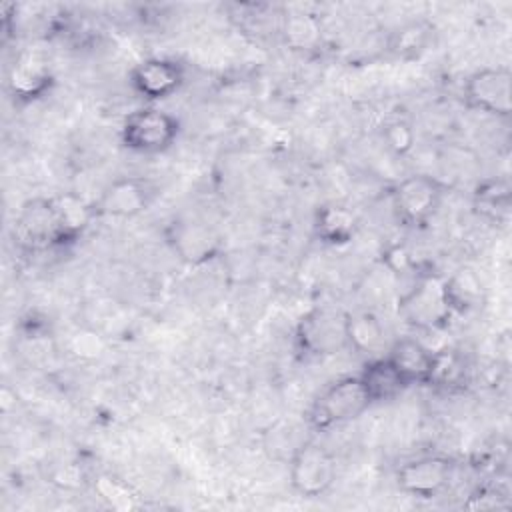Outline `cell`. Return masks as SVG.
Listing matches in <instances>:
<instances>
[{
  "label": "cell",
  "instance_id": "obj_1",
  "mask_svg": "<svg viewBox=\"0 0 512 512\" xmlns=\"http://www.w3.org/2000/svg\"><path fill=\"white\" fill-rule=\"evenodd\" d=\"M180 136V120L168 110L146 104L132 110L120 124V142L136 154H162Z\"/></svg>",
  "mask_w": 512,
  "mask_h": 512
},
{
  "label": "cell",
  "instance_id": "obj_2",
  "mask_svg": "<svg viewBox=\"0 0 512 512\" xmlns=\"http://www.w3.org/2000/svg\"><path fill=\"white\" fill-rule=\"evenodd\" d=\"M372 406L358 374L342 376L328 384L312 402L308 426L316 432H326L360 418Z\"/></svg>",
  "mask_w": 512,
  "mask_h": 512
},
{
  "label": "cell",
  "instance_id": "obj_3",
  "mask_svg": "<svg viewBox=\"0 0 512 512\" xmlns=\"http://www.w3.org/2000/svg\"><path fill=\"white\" fill-rule=\"evenodd\" d=\"M290 488L308 500L322 498L338 478L336 456L318 440L306 438L288 460Z\"/></svg>",
  "mask_w": 512,
  "mask_h": 512
},
{
  "label": "cell",
  "instance_id": "obj_4",
  "mask_svg": "<svg viewBox=\"0 0 512 512\" xmlns=\"http://www.w3.org/2000/svg\"><path fill=\"white\" fill-rule=\"evenodd\" d=\"M294 342L306 358H328L348 350L346 312L332 306L308 310L296 324Z\"/></svg>",
  "mask_w": 512,
  "mask_h": 512
},
{
  "label": "cell",
  "instance_id": "obj_5",
  "mask_svg": "<svg viewBox=\"0 0 512 512\" xmlns=\"http://www.w3.org/2000/svg\"><path fill=\"white\" fill-rule=\"evenodd\" d=\"M398 312L414 328H444L454 316V308L446 290V278L436 274H424L416 278L412 288L400 298Z\"/></svg>",
  "mask_w": 512,
  "mask_h": 512
},
{
  "label": "cell",
  "instance_id": "obj_6",
  "mask_svg": "<svg viewBox=\"0 0 512 512\" xmlns=\"http://www.w3.org/2000/svg\"><path fill=\"white\" fill-rule=\"evenodd\" d=\"M444 184L424 172L402 178L392 188V210L406 228H424L440 210Z\"/></svg>",
  "mask_w": 512,
  "mask_h": 512
},
{
  "label": "cell",
  "instance_id": "obj_7",
  "mask_svg": "<svg viewBox=\"0 0 512 512\" xmlns=\"http://www.w3.org/2000/svg\"><path fill=\"white\" fill-rule=\"evenodd\" d=\"M12 234L14 242L26 252L64 246L62 224L54 198L26 200L14 218Z\"/></svg>",
  "mask_w": 512,
  "mask_h": 512
},
{
  "label": "cell",
  "instance_id": "obj_8",
  "mask_svg": "<svg viewBox=\"0 0 512 512\" xmlns=\"http://www.w3.org/2000/svg\"><path fill=\"white\" fill-rule=\"evenodd\" d=\"M456 464L444 454H420L404 460L396 468V486L400 492L418 498L434 500L442 496L454 480Z\"/></svg>",
  "mask_w": 512,
  "mask_h": 512
},
{
  "label": "cell",
  "instance_id": "obj_9",
  "mask_svg": "<svg viewBox=\"0 0 512 512\" xmlns=\"http://www.w3.org/2000/svg\"><path fill=\"white\" fill-rule=\"evenodd\" d=\"M158 194V186L148 178L120 176L100 192L92 208L96 218L130 220L148 212Z\"/></svg>",
  "mask_w": 512,
  "mask_h": 512
},
{
  "label": "cell",
  "instance_id": "obj_10",
  "mask_svg": "<svg viewBox=\"0 0 512 512\" xmlns=\"http://www.w3.org/2000/svg\"><path fill=\"white\" fill-rule=\"evenodd\" d=\"M468 108L508 118L512 112V72L508 66H484L474 70L462 88Z\"/></svg>",
  "mask_w": 512,
  "mask_h": 512
},
{
  "label": "cell",
  "instance_id": "obj_11",
  "mask_svg": "<svg viewBox=\"0 0 512 512\" xmlns=\"http://www.w3.org/2000/svg\"><path fill=\"white\" fill-rule=\"evenodd\" d=\"M128 82L140 98L154 104L174 96L184 86L186 68L176 58L150 56L134 64Z\"/></svg>",
  "mask_w": 512,
  "mask_h": 512
},
{
  "label": "cell",
  "instance_id": "obj_12",
  "mask_svg": "<svg viewBox=\"0 0 512 512\" xmlns=\"http://www.w3.org/2000/svg\"><path fill=\"white\" fill-rule=\"evenodd\" d=\"M54 84L50 60L40 50H22L6 74V88L14 104H32L44 98Z\"/></svg>",
  "mask_w": 512,
  "mask_h": 512
},
{
  "label": "cell",
  "instance_id": "obj_13",
  "mask_svg": "<svg viewBox=\"0 0 512 512\" xmlns=\"http://www.w3.org/2000/svg\"><path fill=\"white\" fill-rule=\"evenodd\" d=\"M166 242L176 258L190 266L204 264L220 252V236L194 216H174L166 226Z\"/></svg>",
  "mask_w": 512,
  "mask_h": 512
},
{
  "label": "cell",
  "instance_id": "obj_14",
  "mask_svg": "<svg viewBox=\"0 0 512 512\" xmlns=\"http://www.w3.org/2000/svg\"><path fill=\"white\" fill-rule=\"evenodd\" d=\"M434 354L428 344H424L416 336H404L390 344L386 356L394 364V368L400 372L404 382L410 386H428L432 366H434Z\"/></svg>",
  "mask_w": 512,
  "mask_h": 512
},
{
  "label": "cell",
  "instance_id": "obj_15",
  "mask_svg": "<svg viewBox=\"0 0 512 512\" xmlns=\"http://www.w3.org/2000/svg\"><path fill=\"white\" fill-rule=\"evenodd\" d=\"M314 234L326 246H346L350 244L358 230L360 222L356 214L338 202H328L316 208L314 212Z\"/></svg>",
  "mask_w": 512,
  "mask_h": 512
},
{
  "label": "cell",
  "instance_id": "obj_16",
  "mask_svg": "<svg viewBox=\"0 0 512 512\" xmlns=\"http://www.w3.org/2000/svg\"><path fill=\"white\" fill-rule=\"evenodd\" d=\"M358 378L374 404H384L390 400H396L408 384L400 376V372L394 368V364L388 360V356H370L362 370L358 372Z\"/></svg>",
  "mask_w": 512,
  "mask_h": 512
},
{
  "label": "cell",
  "instance_id": "obj_17",
  "mask_svg": "<svg viewBox=\"0 0 512 512\" xmlns=\"http://www.w3.org/2000/svg\"><path fill=\"white\" fill-rule=\"evenodd\" d=\"M434 36H436V30H434L432 22H428L424 18L410 20L390 32L386 50L390 56H394L398 60H406V62L416 60L424 52L430 50Z\"/></svg>",
  "mask_w": 512,
  "mask_h": 512
},
{
  "label": "cell",
  "instance_id": "obj_18",
  "mask_svg": "<svg viewBox=\"0 0 512 512\" xmlns=\"http://www.w3.org/2000/svg\"><path fill=\"white\" fill-rule=\"evenodd\" d=\"M474 212L490 224H504L512 212V190L504 178L482 180L472 194Z\"/></svg>",
  "mask_w": 512,
  "mask_h": 512
},
{
  "label": "cell",
  "instance_id": "obj_19",
  "mask_svg": "<svg viewBox=\"0 0 512 512\" xmlns=\"http://www.w3.org/2000/svg\"><path fill=\"white\" fill-rule=\"evenodd\" d=\"M384 338H386V328L374 312L370 310L346 312L348 350H354L356 354L372 356L384 346Z\"/></svg>",
  "mask_w": 512,
  "mask_h": 512
},
{
  "label": "cell",
  "instance_id": "obj_20",
  "mask_svg": "<svg viewBox=\"0 0 512 512\" xmlns=\"http://www.w3.org/2000/svg\"><path fill=\"white\" fill-rule=\"evenodd\" d=\"M280 38L294 52H312L322 44V26L314 14L288 12L280 20Z\"/></svg>",
  "mask_w": 512,
  "mask_h": 512
},
{
  "label": "cell",
  "instance_id": "obj_21",
  "mask_svg": "<svg viewBox=\"0 0 512 512\" xmlns=\"http://www.w3.org/2000/svg\"><path fill=\"white\" fill-rule=\"evenodd\" d=\"M54 202H56V210L60 216V224H62L64 244L76 242L84 234V230L92 224V220L96 218L92 202H84L82 198H78L74 194L54 196Z\"/></svg>",
  "mask_w": 512,
  "mask_h": 512
},
{
  "label": "cell",
  "instance_id": "obj_22",
  "mask_svg": "<svg viewBox=\"0 0 512 512\" xmlns=\"http://www.w3.org/2000/svg\"><path fill=\"white\" fill-rule=\"evenodd\" d=\"M466 378H468L466 362L456 350H436L428 386L442 388V390H456L464 386Z\"/></svg>",
  "mask_w": 512,
  "mask_h": 512
},
{
  "label": "cell",
  "instance_id": "obj_23",
  "mask_svg": "<svg viewBox=\"0 0 512 512\" xmlns=\"http://www.w3.org/2000/svg\"><path fill=\"white\" fill-rule=\"evenodd\" d=\"M446 290L450 296V304L456 312H468L480 306L482 286L470 270H458L450 278H446Z\"/></svg>",
  "mask_w": 512,
  "mask_h": 512
},
{
  "label": "cell",
  "instance_id": "obj_24",
  "mask_svg": "<svg viewBox=\"0 0 512 512\" xmlns=\"http://www.w3.org/2000/svg\"><path fill=\"white\" fill-rule=\"evenodd\" d=\"M382 142L394 156H406L416 146V130L406 118H392L382 126Z\"/></svg>",
  "mask_w": 512,
  "mask_h": 512
},
{
  "label": "cell",
  "instance_id": "obj_25",
  "mask_svg": "<svg viewBox=\"0 0 512 512\" xmlns=\"http://www.w3.org/2000/svg\"><path fill=\"white\" fill-rule=\"evenodd\" d=\"M296 426L292 422H278L270 428L266 448L272 450V456L278 460H290V456L296 452V448L306 440L296 436Z\"/></svg>",
  "mask_w": 512,
  "mask_h": 512
}]
</instances>
